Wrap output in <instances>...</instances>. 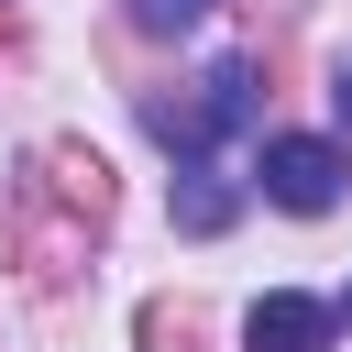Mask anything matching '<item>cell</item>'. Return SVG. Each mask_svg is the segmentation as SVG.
Returning a JSON list of instances; mask_svg holds the SVG:
<instances>
[{"label":"cell","instance_id":"1","mask_svg":"<svg viewBox=\"0 0 352 352\" xmlns=\"http://www.w3.org/2000/svg\"><path fill=\"white\" fill-rule=\"evenodd\" d=\"M242 110H253V66H209V77H198V99H143L154 143H176L187 165H198V154H209V143H220Z\"/></svg>","mask_w":352,"mask_h":352},{"label":"cell","instance_id":"7","mask_svg":"<svg viewBox=\"0 0 352 352\" xmlns=\"http://www.w3.org/2000/svg\"><path fill=\"white\" fill-rule=\"evenodd\" d=\"M341 308H352V297H341Z\"/></svg>","mask_w":352,"mask_h":352},{"label":"cell","instance_id":"5","mask_svg":"<svg viewBox=\"0 0 352 352\" xmlns=\"http://www.w3.org/2000/svg\"><path fill=\"white\" fill-rule=\"evenodd\" d=\"M198 11H209V0H143V22H154V33H187Z\"/></svg>","mask_w":352,"mask_h":352},{"label":"cell","instance_id":"2","mask_svg":"<svg viewBox=\"0 0 352 352\" xmlns=\"http://www.w3.org/2000/svg\"><path fill=\"white\" fill-rule=\"evenodd\" d=\"M341 143H319V132H275L264 154H253V187L275 198V209H297V220H319L330 198H341Z\"/></svg>","mask_w":352,"mask_h":352},{"label":"cell","instance_id":"4","mask_svg":"<svg viewBox=\"0 0 352 352\" xmlns=\"http://www.w3.org/2000/svg\"><path fill=\"white\" fill-rule=\"evenodd\" d=\"M176 220H187V231H220V220H231V187H209V176L187 165V187H176Z\"/></svg>","mask_w":352,"mask_h":352},{"label":"cell","instance_id":"3","mask_svg":"<svg viewBox=\"0 0 352 352\" xmlns=\"http://www.w3.org/2000/svg\"><path fill=\"white\" fill-rule=\"evenodd\" d=\"M242 352H330V308L319 297H253V319H242Z\"/></svg>","mask_w":352,"mask_h":352},{"label":"cell","instance_id":"6","mask_svg":"<svg viewBox=\"0 0 352 352\" xmlns=\"http://www.w3.org/2000/svg\"><path fill=\"white\" fill-rule=\"evenodd\" d=\"M330 110H341V132H352V66H341V77H330Z\"/></svg>","mask_w":352,"mask_h":352}]
</instances>
